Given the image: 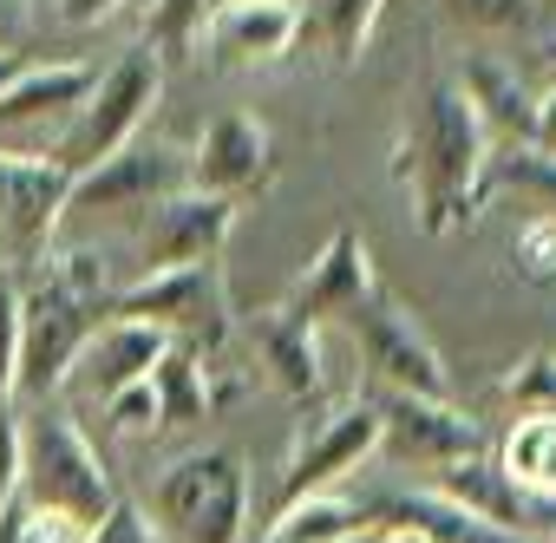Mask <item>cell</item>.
<instances>
[{"instance_id":"20","label":"cell","mask_w":556,"mask_h":543,"mask_svg":"<svg viewBox=\"0 0 556 543\" xmlns=\"http://www.w3.org/2000/svg\"><path fill=\"white\" fill-rule=\"evenodd\" d=\"M367 536H374V517H367V504L354 491L289 497L262 530V543H367Z\"/></svg>"},{"instance_id":"26","label":"cell","mask_w":556,"mask_h":543,"mask_svg":"<svg viewBox=\"0 0 556 543\" xmlns=\"http://www.w3.org/2000/svg\"><path fill=\"white\" fill-rule=\"evenodd\" d=\"M504 400L517 419H556V354L549 348L523 354V367L504 380Z\"/></svg>"},{"instance_id":"34","label":"cell","mask_w":556,"mask_h":543,"mask_svg":"<svg viewBox=\"0 0 556 543\" xmlns=\"http://www.w3.org/2000/svg\"><path fill=\"white\" fill-rule=\"evenodd\" d=\"M118 8V0H60V14L73 21V27H92V21H105Z\"/></svg>"},{"instance_id":"9","label":"cell","mask_w":556,"mask_h":543,"mask_svg":"<svg viewBox=\"0 0 556 543\" xmlns=\"http://www.w3.org/2000/svg\"><path fill=\"white\" fill-rule=\"evenodd\" d=\"M380 413V458L393 465H465V458H484V432L478 419H465L452 400H419V393H380L367 400Z\"/></svg>"},{"instance_id":"8","label":"cell","mask_w":556,"mask_h":543,"mask_svg":"<svg viewBox=\"0 0 556 543\" xmlns=\"http://www.w3.org/2000/svg\"><path fill=\"white\" fill-rule=\"evenodd\" d=\"M354 341L367 354V374L380 393H419V400H452V374L439 361V348L419 334V321L393 302V295H374L354 321Z\"/></svg>"},{"instance_id":"25","label":"cell","mask_w":556,"mask_h":543,"mask_svg":"<svg viewBox=\"0 0 556 543\" xmlns=\"http://www.w3.org/2000/svg\"><path fill=\"white\" fill-rule=\"evenodd\" d=\"M439 8H445L458 27L491 34V40H517V34H530V27L543 21L536 0H439Z\"/></svg>"},{"instance_id":"7","label":"cell","mask_w":556,"mask_h":543,"mask_svg":"<svg viewBox=\"0 0 556 543\" xmlns=\"http://www.w3.org/2000/svg\"><path fill=\"white\" fill-rule=\"evenodd\" d=\"M184 190H190V151L164 144V138H131L118 157H105L99 171H86L73 184V203L92 210V216H131V223H144L157 203H170Z\"/></svg>"},{"instance_id":"21","label":"cell","mask_w":556,"mask_h":543,"mask_svg":"<svg viewBox=\"0 0 556 543\" xmlns=\"http://www.w3.org/2000/svg\"><path fill=\"white\" fill-rule=\"evenodd\" d=\"M387 0H295V21L308 34V47H321L334 66H354L367 53V34L380 21Z\"/></svg>"},{"instance_id":"18","label":"cell","mask_w":556,"mask_h":543,"mask_svg":"<svg viewBox=\"0 0 556 543\" xmlns=\"http://www.w3.org/2000/svg\"><path fill=\"white\" fill-rule=\"evenodd\" d=\"M197 40H210L223 66H268L302 40V21L295 0H216Z\"/></svg>"},{"instance_id":"23","label":"cell","mask_w":556,"mask_h":543,"mask_svg":"<svg viewBox=\"0 0 556 543\" xmlns=\"http://www.w3.org/2000/svg\"><path fill=\"white\" fill-rule=\"evenodd\" d=\"M255 348L289 393H321V334L315 328H295L289 315L268 308V315H255Z\"/></svg>"},{"instance_id":"27","label":"cell","mask_w":556,"mask_h":543,"mask_svg":"<svg viewBox=\"0 0 556 543\" xmlns=\"http://www.w3.org/2000/svg\"><path fill=\"white\" fill-rule=\"evenodd\" d=\"M510 262H517V276H530V282H556V210H536V216L517 223Z\"/></svg>"},{"instance_id":"16","label":"cell","mask_w":556,"mask_h":543,"mask_svg":"<svg viewBox=\"0 0 556 543\" xmlns=\"http://www.w3.org/2000/svg\"><path fill=\"white\" fill-rule=\"evenodd\" d=\"M275 171V138L255 112H216L203 125V138L190 144V190L203 197H249L262 190Z\"/></svg>"},{"instance_id":"6","label":"cell","mask_w":556,"mask_h":543,"mask_svg":"<svg viewBox=\"0 0 556 543\" xmlns=\"http://www.w3.org/2000/svg\"><path fill=\"white\" fill-rule=\"evenodd\" d=\"M99 66L86 60H47V66H21V79L0 92V157H47L60 151L79 99L92 92Z\"/></svg>"},{"instance_id":"22","label":"cell","mask_w":556,"mask_h":543,"mask_svg":"<svg viewBox=\"0 0 556 543\" xmlns=\"http://www.w3.org/2000/svg\"><path fill=\"white\" fill-rule=\"evenodd\" d=\"M151 393H157V432H184L210 419V374L197 348H164V361L151 367Z\"/></svg>"},{"instance_id":"10","label":"cell","mask_w":556,"mask_h":543,"mask_svg":"<svg viewBox=\"0 0 556 543\" xmlns=\"http://www.w3.org/2000/svg\"><path fill=\"white\" fill-rule=\"evenodd\" d=\"M112 315L157 328L170 348L216 341V328H223V282H216V262L164 268V276H138L131 289L112 295Z\"/></svg>"},{"instance_id":"19","label":"cell","mask_w":556,"mask_h":543,"mask_svg":"<svg viewBox=\"0 0 556 543\" xmlns=\"http://www.w3.org/2000/svg\"><path fill=\"white\" fill-rule=\"evenodd\" d=\"M374 523H406L419 530L426 543H543V536H523V530H497L484 517H471L465 504L439 497L432 484H413V491H387V497H361Z\"/></svg>"},{"instance_id":"17","label":"cell","mask_w":556,"mask_h":543,"mask_svg":"<svg viewBox=\"0 0 556 543\" xmlns=\"http://www.w3.org/2000/svg\"><path fill=\"white\" fill-rule=\"evenodd\" d=\"M452 79H458V92L471 99V112H478V125L491 131V144H497V138H504L510 151H517V144H536V92H530V79L517 73L510 53L478 47V53H465V66H458Z\"/></svg>"},{"instance_id":"1","label":"cell","mask_w":556,"mask_h":543,"mask_svg":"<svg viewBox=\"0 0 556 543\" xmlns=\"http://www.w3.org/2000/svg\"><path fill=\"white\" fill-rule=\"evenodd\" d=\"M491 131L478 125L471 99L458 92L452 73L426 79L406 105V131H400V184L419 210V223L432 236L445 229H465L484 203V184H491Z\"/></svg>"},{"instance_id":"15","label":"cell","mask_w":556,"mask_h":543,"mask_svg":"<svg viewBox=\"0 0 556 543\" xmlns=\"http://www.w3.org/2000/svg\"><path fill=\"white\" fill-rule=\"evenodd\" d=\"M229 229H236V203H229V197L184 190V197L157 203V210L138 223V276H164V268L216 262V249L229 242Z\"/></svg>"},{"instance_id":"5","label":"cell","mask_w":556,"mask_h":543,"mask_svg":"<svg viewBox=\"0 0 556 543\" xmlns=\"http://www.w3.org/2000/svg\"><path fill=\"white\" fill-rule=\"evenodd\" d=\"M157 92H164V53H157L151 40L125 47V53L92 79V92L79 99V112H73V125H66V138H60V151H53V164L79 184L86 171H99L105 157H118V151L144 131Z\"/></svg>"},{"instance_id":"3","label":"cell","mask_w":556,"mask_h":543,"mask_svg":"<svg viewBox=\"0 0 556 543\" xmlns=\"http://www.w3.org/2000/svg\"><path fill=\"white\" fill-rule=\"evenodd\" d=\"M21 504L27 510H53V517H73L86 530H99L105 510L118 504L99 445L86 439V426L60 400H40L21 419Z\"/></svg>"},{"instance_id":"29","label":"cell","mask_w":556,"mask_h":543,"mask_svg":"<svg viewBox=\"0 0 556 543\" xmlns=\"http://www.w3.org/2000/svg\"><path fill=\"white\" fill-rule=\"evenodd\" d=\"M14 387H21V295L0 282V413L14 406Z\"/></svg>"},{"instance_id":"36","label":"cell","mask_w":556,"mask_h":543,"mask_svg":"<svg viewBox=\"0 0 556 543\" xmlns=\"http://www.w3.org/2000/svg\"><path fill=\"white\" fill-rule=\"evenodd\" d=\"M367 543H426L419 530H406V523H374V536Z\"/></svg>"},{"instance_id":"31","label":"cell","mask_w":556,"mask_h":543,"mask_svg":"<svg viewBox=\"0 0 556 543\" xmlns=\"http://www.w3.org/2000/svg\"><path fill=\"white\" fill-rule=\"evenodd\" d=\"M21 497V419L0 413V510Z\"/></svg>"},{"instance_id":"30","label":"cell","mask_w":556,"mask_h":543,"mask_svg":"<svg viewBox=\"0 0 556 543\" xmlns=\"http://www.w3.org/2000/svg\"><path fill=\"white\" fill-rule=\"evenodd\" d=\"M105 413H112V426H118L125 439L157 432V393H151V380H138V387H125L118 400H105Z\"/></svg>"},{"instance_id":"35","label":"cell","mask_w":556,"mask_h":543,"mask_svg":"<svg viewBox=\"0 0 556 543\" xmlns=\"http://www.w3.org/2000/svg\"><path fill=\"white\" fill-rule=\"evenodd\" d=\"M21 21H27V0H0V53H14Z\"/></svg>"},{"instance_id":"32","label":"cell","mask_w":556,"mask_h":543,"mask_svg":"<svg viewBox=\"0 0 556 543\" xmlns=\"http://www.w3.org/2000/svg\"><path fill=\"white\" fill-rule=\"evenodd\" d=\"M92 543H157V536H151L144 510H131V504H112V510H105V523L92 530Z\"/></svg>"},{"instance_id":"14","label":"cell","mask_w":556,"mask_h":543,"mask_svg":"<svg viewBox=\"0 0 556 543\" xmlns=\"http://www.w3.org/2000/svg\"><path fill=\"white\" fill-rule=\"evenodd\" d=\"M164 334L157 328H144V321H125V315H105L92 334H86V348H79V361H73V374H66V387H60V406H105V400H118L125 387H138V380H151V367L164 361Z\"/></svg>"},{"instance_id":"12","label":"cell","mask_w":556,"mask_h":543,"mask_svg":"<svg viewBox=\"0 0 556 543\" xmlns=\"http://www.w3.org/2000/svg\"><path fill=\"white\" fill-rule=\"evenodd\" d=\"M380 458V413L367 400H348L334 406L295 452H289V471H282V504L289 497H308V491H341L354 471H367Z\"/></svg>"},{"instance_id":"33","label":"cell","mask_w":556,"mask_h":543,"mask_svg":"<svg viewBox=\"0 0 556 543\" xmlns=\"http://www.w3.org/2000/svg\"><path fill=\"white\" fill-rule=\"evenodd\" d=\"M536 151H549V157H556V86L536 99Z\"/></svg>"},{"instance_id":"11","label":"cell","mask_w":556,"mask_h":543,"mask_svg":"<svg viewBox=\"0 0 556 543\" xmlns=\"http://www.w3.org/2000/svg\"><path fill=\"white\" fill-rule=\"evenodd\" d=\"M73 203V177L47 157H0V249L14 268L47 262L60 216Z\"/></svg>"},{"instance_id":"4","label":"cell","mask_w":556,"mask_h":543,"mask_svg":"<svg viewBox=\"0 0 556 543\" xmlns=\"http://www.w3.org/2000/svg\"><path fill=\"white\" fill-rule=\"evenodd\" d=\"M157 543H249V471L229 445L184 452L157 484L144 510Z\"/></svg>"},{"instance_id":"13","label":"cell","mask_w":556,"mask_h":543,"mask_svg":"<svg viewBox=\"0 0 556 543\" xmlns=\"http://www.w3.org/2000/svg\"><path fill=\"white\" fill-rule=\"evenodd\" d=\"M380 295V282H374V255H367V236L361 229H334L328 236V249L315 255V268L308 276L275 302V315H289L295 328H321V321H354L367 302Z\"/></svg>"},{"instance_id":"28","label":"cell","mask_w":556,"mask_h":543,"mask_svg":"<svg viewBox=\"0 0 556 543\" xmlns=\"http://www.w3.org/2000/svg\"><path fill=\"white\" fill-rule=\"evenodd\" d=\"M210 8H216V0H157V8H151V40L157 47H190L203 34Z\"/></svg>"},{"instance_id":"37","label":"cell","mask_w":556,"mask_h":543,"mask_svg":"<svg viewBox=\"0 0 556 543\" xmlns=\"http://www.w3.org/2000/svg\"><path fill=\"white\" fill-rule=\"evenodd\" d=\"M536 14H543V21H556V0H536Z\"/></svg>"},{"instance_id":"2","label":"cell","mask_w":556,"mask_h":543,"mask_svg":"<svg viewBox=\"0 0 556 543\" xmlns=\"http://www.w3.org/2000/svg\"><path fill=\"white\" fill-rule=\"evenodd\" d=\"M21 295V387L34 406L60 400L86 334L112 315V282H105V262L86 249H47L40 276Z\"/></svg>"},{"instance_id":"24","label":"cell","mask_w":556,"mask_h":543,"mask_svg":"<svg viewBox=\"0 0 556 543\" xmlns=\"http://www.w3.org/2000/svg\"><path fill=\"white\" fill-rule=\"evenodd\" d=\"M497 471H504L523 497L556 504V419H510L504 452H497Z\"/></svg>"}]
</instances>
